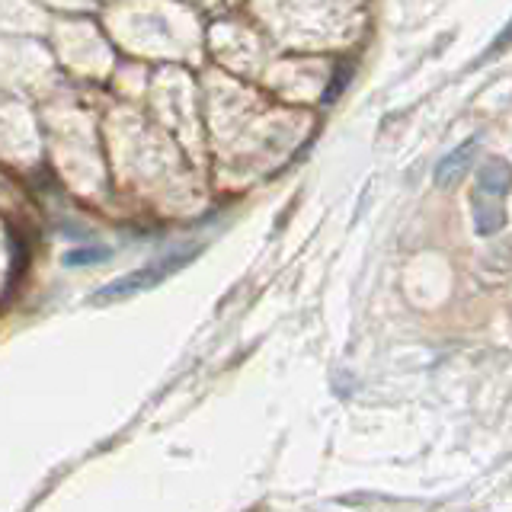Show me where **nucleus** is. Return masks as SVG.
I'll list each match as a JSON object with an SVG mask.
<instances>
[{
  "instance_id": "7ed1b4c3",
  "label": "nucleus",
  "mask_w": 512,
  "mask_h": 512,
  "mask_svg": "<svg viewBox=\"0 0 512 512\" xmlns=\"http://www.w3.org/2000/svg\"><path fill=\"white\" fill-rule=\"evenodd\" d=\"M477 138H471L468 144H461V148H455L452 154H448L445 160H442V164L436 167V180L442 183V186H452V180H455V176L464 170V167H468V160H471V154L477 151Z\"/></svg>"
},
{
  "instance_id": "39448f33",
  "label": "nucleus",
  "mask_w": 512,
  "mask_h": 512,
  "mask_svg": "<svg viewBox=\"0 0 512 512\" xmlns=\"http://www.w3.org/2000/svg\"><path fill=\"white\" fill-rule=\"evenodd\" d=\"M109 256V250H74V253H68V266H90V263H100V260H106Z\"/></svg>"
},
{
  "instance_id": "f257e3e1",
  "label": "nucleus",
  "mask_w": 512,
  "mask_h": 512,
  "mask_svg": "<svg viewBox=\"0 0 512 512\" xmlns=\"http://www.w3.org/2000/svg\"><path fill=\"white\" fill-rule=\"evenodd\" d=\"M509 192V164L506 160H490L484 170L477 173V186H474V224L477 234H496L503 228V199Z\"/></svg>"
},
{
  "instance_id": "f03ea898",
  "label": "nucleus",
  "mask_w": 512,
  "mask_h": 512,
  "mask_svg": "<svg viewBox=\"0 0 512 512\" xmlns=\"http://www.w3.org/2000/svg\"><path fill=\"white\" fill-rule=\"evenodd\" d=\"M196 253H199V247H189V250L164 256V260H154V263H148V266L138 269V272H128V276H122V279H116L112 285H106L103 292H96L93 301L96 304H112V301H122L128 295L148 292V288H154V285H160L164 279H170L176 269H183Z\"/></svg>"
},
{
  "instance_id": "20e7f679",
  "label": "nucleus",
  "mask_w": 512,
  "mask_h": 512,
  "mask_svg": "<svg viewBox=\"0 0 512 512\" xmlns=\"http://www.w3.org/2000/svg\"><path fill=\"white\" fill-rule=\"evenodd\" d=\"M352 74H356V64H352V61L340 64V68L333 71L330 87H327V93H324V103H333L336 96H343V90H346V84H349V77H352Z\"/></svg>"
}]
</instances>
